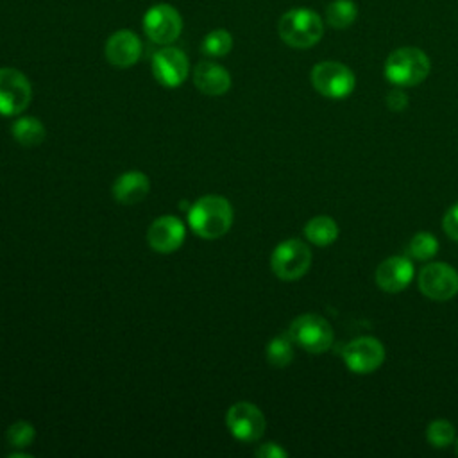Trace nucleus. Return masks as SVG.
Masks as SVG:
<instances>
[{"label": "nucleus", "instance_id": "20", "mask_svg": "<svg viewBox=\"0 0 458 458\" xmlns=\"http://www.w3.org/2000/svg\"><path fill=\"white\" fill-rule=\"evenodd\" d=\"M356 16H358V7L352 0H333L326 7V21L338 30L351 27Z\"/></svg>", "mask_w": 458, "mask_h": 458}, {"label": "nucleus", "instance_id": "5", "mask_svg": "<svg viewBox=\"0 0 458 458\" xmlns=\"http://www.w3.org/2000/svg\"><path fill=\"white\" fill-rule=\"evenodd\" d=\"M311 265V250L310 247L297 240L288 238L272 250L270 268L283 281H295L302 277Z\"/></svg>", "mask_w": 458, "mask_h": 458}, {"label": "nucleus", "instance_id": "12", "mask_svg": "<svg viewBox=\"0 0 458 458\" xmlns=\"http://www.w3.org/2000/svg\"><path fill=\"white\" fill-rule=\"evenodd\" d=\"M152 73L161 86L177 88L190 73V61L182 50L165 45L152 55Z\"/></svg>", "mask_w": 458, "mask_h": 458}, {"label": "nucleus", "instance_id": "6", "mask_svg": "<svg viewBox=\"0 0 458 458\" xmlns=\"http://www.w3.org/2000/svg\"><path fill=\"white\" fill-rule=\"evenodd\" d=\"M288 335L308 352H324L333 344V329L329 322L317 313L299 315L288 327Z\"/></svg>", "mask_w": 458, "mask_h": 458}, {"label": "nucleus", "instance_id": "30", "mask_svg": "<svg viewBox=\"0 0 458 458\" xmlns=\"http://www.w3.org/2000/svg\"><path fill=\"white\" fill-rule=\"evenodd\" d=\"M454 451H456V454H458V440H456V447H454Z\"/></svg>", "mask_w": 458, "mask_h": 458}, {"label": "nucleus", "instance_id": "16", "mask_svg": "<svg viewBox=\"0 0 458 458\" xmlns=\"http://www.w3.org/2000/svg\"><path fill=\"white\" fill-rule=\"evenodd\" d=\"M193 84L199 91L209 97H220L231 88L229 72L211 61H200L193 70Z\"/></svg>", "mask_w": 458, "mask_h": 458}, {"label": "nucleus", "instance_id": "8", "mask_svg": "<svg viewBox=\"0 0 458 458\" xmlns=\"http://www.w3.org/2000/svg\"><path fill=\"white\" fill-rule=\"evenodd\" d=\"M225 424L229 433L240 442L259 440L267 428L263 411L249 401H238L231 404L225 413Z\"/></svg>", "mask_w": 458, "mask_h": 458}, {"label": "nucleus", "instance_id": "26", "mask_svg": "<svg viewBox=\"0 0 458 458\" xmlns=\"http://www.w3.org/2000/svg\"><path fill=\"white\" fill-rule=\"evenodd\" d=\"M442 225H444L445 234L458 242V202L447 209V213L444 215Z\"/></svg>", "mask_w": 458, "mask_h": 458}, {"label": "nucleus", "instance_id": "17", "mask_svg": "<svg viewBox=\"0 0 458 458\" xmlns=\"http://www.w3.org/2000/svg\"><path fill=\"white\" fill-rule=\"evenodd\" d=\"M111 191L118 204H125V206L138 204L148 195L150 181L143 172L129 170L114 179Z\"/></svg>", "mask_w": 458, "mask_h": 458}, {"label": "nucleus", "instance_id": "23", "mask_svg": "<svg viewBox=\"0 0 458 458\" xmlns=\"http://www.w3.org/2000/svg\"><path fill=\"white\" fill-rule=\"evenodd\" d=\"M437 250H438V242H437V238L433 236V234H429V233H417L411 240H410V243H408V249H406V252H408V256L410 258H413V259H417V261H428V259H431L435 254H437Z\"/></svg>", "mask_w": 458, "mask_h": 458}, {"label": "nucleus", "instance_id": "19", "mask_svg": "<svg viewBox=\"0 0 458 458\" xmlns=\"http://www.w3.org/2000/svg\"><path fill=\"white\" fill-rule=\"evenodd\" d=\"M304 234L313 245L327 247L338 238V225L331 216L318 215L304 225Z\"/></svg>", "mask_w": 458, "mask_h": 458}, {"label": "nucleus", "instance_id": "2", "mask_svg": "<svg viewBox=\"0 0 458 458\" xmlns=\"http://www.w3.org/2000/svg\"><path fill=\"white\" fill-rule=\"evenodd\" d=\"M431 70L429 57L417 47L395 48L385 61V79L399 88L420 84Z\"/></svg>", "mask_w": 458, "mask_h": 458}, {"label": "nucleus", "instance_id": "24", "mask_svg": "<svg viewBox=\"0 0 458 458\" xmlns=\"http://www.w3.org/2000/svg\"><path fill=\"white\" fill-rule=\"evenodd\" d=\"M36 429L27 420H16L13 422L5 431V440L13 449H25L34 442Z\"/></svg>", "mask_w": 458, "mask_h": 458}, {"label": "nucleus", "instance_id": "14", "mask_svg": "<svg viewBox=\"0 0 458 458\" xmlns=\"http://www.w3.org/2000/svg\"><path fill=\"white\" fill-rule=\"evenodd\" d=\"M104 54L113 66L129 68L141 57V41L132 30L122 29L107 38Z\"/></svg>", "mask_w": 458, "mask_h": 458}, {"label": "nucleus", "instance_id": "7", "mask_svg": "<svg viewBox=\"0 0 458 458\" xmlns=\"http://www.w3.org/2000/svg\"><path fill=\"white\" fill-rule=\"evenodd\" d=\"M32 100V86L16 68H0V114H21Z\"/></svg>", "mask_w": 458, "mask_h": 458}, {"label": "nucleus", "instance_id": "27", "mask_svg": "<svg viewBox=\"0 0 458 458\" xmlns=\"http://www.w3.org/2000/svg\"><path fill=\"white\" fill-rule=\"evenodd\" d=\"M386 106L392 109V111H395V113H399V111H404L406 109V106H408V95L397 86L395 89H392L388 95H386Z\"/></svg>", "mask_w": 458, "mask_h": 458}, {"label": "nucleus", "instance_id": "9", "mask_svg": "<svg viewBox=\"0 0 458 458\" xmlns=\"http://www.w3.org/2000/svg\"><path fill=\"white\" fill-rule=\"evenodd\" d=\"M143 30L150 41L157 45H170L182 30V18L170 4H157L145 13Z\"/></svg>", "mask_w": 458, "mask_h": 458}, {"label": "nucleus", "instance_id": "25", "mask_svg": "<svg viewBox=\"0 0 458 458\" xmlns=\"http://www.w3.org/2000/svg\"><path fill=\"white\" fill-rule=\"evenodd\" d=\"M454 428L451 422L444 420V419H438V420H433L428 429H426V438L428 442L437 447V449H442V447H447L454 442Z\"/></svg>", "mask_w": 458, "mask_h": 458}, {"label": "nucleus", "instance_id": "1", "mask_svg": "<svg viewBox=\"0 0 458 458\" xmlns=\"http://www.w3.org/2000/svg\"><path fill=\"white\" fill-rule=\"evenodd\" d=\"M188 224L197 236L216 240L233 225V206L222 195H204L191 204Z\"/></svg>", "mask_w": 458, "mask_h": 458}, {"label": "nucleus", "instance_id": "13", "mask_svg": "<svg viewBox=\"0 0 458 458\" xmlns=\"http://www.w3.org/2000/svg\"><path fill=\"white\" fill-rule=\"evenodd\" d=\"M186 236L184 224L174 215H163L156 218L147 229V243L150 249L161 254L177 250Z\"/></svg>", "mask_w": 458, "mask_h": 458}, {"label": "nucleus", "instance_id": "4", "mask_svg": "<svg viewBox=\"0 0 458 458\" xmlns=\"http://www.w3.org/2000/svg\"><path fill=\"white\" fill-rule=\"evenodd\" d=\"M311 86L327 98H345L356 86V77L349 66L338 61H322L311 68Z\"/></svg>", "mask_w": 458, "mask_h": 458}, {"label": "nucleus", "instance_id": "28", "mask_svg": "<svg viewBox=\"0 0 458 458\" xmlns=\"http://www.w3.org/2000/svg\"><path fill=\"white\" fill-rule=\"evenodd\" d=\"M254 454H256L258 458H286V456H288V453H286L279 444H276V442L261 444V445L254 451Z\"/></svg>", "mask_w": 458, "mask_h": 458}, {"label": "nucleus", "instance_id": "22", "mask_svg": "<svg viewBox=\"0 0 458 458\" xmlns=\"http://www.w3.org/2000/svg\"><path fill=\"white\" fill-rule=\"evenodd\" d=\"M231 48H233V36L225 29L211 30L202 39V45H200L202 54L209 55V57H224L231 52Z\"/></svg>", "mask_w": 458, "mask_h": 458}, {"label": "nucleus", "instance_id": "18", "mask_svg": "<svg viewBox=\"0 0 458 458\" xmlns=\"http://www.w3.org/2000/svg\"><path fill=\"white\" fill-rule=\"evenodd\" d=\"M11 132L21 147H38L47 136L45 125L34 116H20L18 120H14V123L11 125Z\"/></svg>", "mask_w": 458, "mask_h": 458}, {"label": "nucleus", "instance_id": "21", "mask_svg": "<svg viewBox=\"0 0 458 458\" xmlns=\"http://www.w3.org/2000/svg\"><path fill=\"white\" fill-rule=\"evenodd\" d=\"M267 361L272 365V367H286L292 363L293 360V340L290 338V335H279V336H274L268 345H267Z\"/></svg>", "mask_w": 458, "mask_h": 458}, {"label": "nucleus", "instance_id": "11", "mask_svg": "<svg viewBox=\"0 0 458 458\" xmlns=\"http://www.w3.org/2000/svg\"><path fill=\"white\" fill-rule=\"evenodd\" d=\"M419 288L433 301H449L458 293V272L447 263H429L419 274Z\"/></svg>", "mask_w": 458, "mask_h": 458}, {"label": "nucleus", "instance_id": "10", "mask_svg": "<svg viewBox=\"0 0 458 458\" xmlns=\"http://www.w3.org/2000/svg\"><path fill=\"white\" fill-rule=\"evenodd\" d=\"M342 360L354 374H370L381 367L385 360V347L377 338L360 336L344 347Z\"/></svg>", "mask_w": 458, "mask_h": 458}, {"label": "nucleus", "instance_id": "3", "mask_svg": "<svg viewBox=\"0 0 458 458\" xmlns=\"http://www.w3.org/2000/svg\"><path fill=\"white\" fill-rule=\"evenodd\" d=\"M279 38L292 48H310L317 45L324 34L322 18L306 7L286 11L277 23Z\"/></svg>", "mask_w": 458, "mask_h": 458}, {"label": "nucleus", "instance_id": "29", "mask_svg": "<svg viewBox=\"0 0 458 458\" xmlns=\"http://www.w3.org/2000/svg\"><path fill=\"white\" fill-rule=\"evenodd\" d=\"M7 456H9V458H30V454H29V453H23L21 449H18V451H14V453H9Z\"/></svg>", "mask_w": 458, "mask_h": 458}, {"label": "nucleus", "instance_id": "15", "mask_svg": "<svg viewBox=\"0 0 458 458\" xmlns=\"http://www.w3.org/2000/svg\"><path fill=\"white\" fill-rule=\"evenodd\" d=\"M413 279V263L406 256H390L376 270V283L383 292L397 293Z\"/></svg>", "mask_w": 458, "mask_h": 458}]
</instances>
